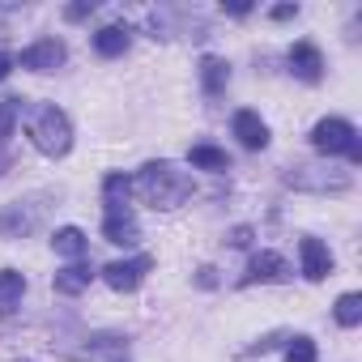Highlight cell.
I'll return each mask as SVG.
<instances>
[{
	"mask_svg": "<svg viewBox=\"0 0 362 362\" xmlns=\"http://www.w3.org/2000/svg\"><path fill=\"white\" fill-rule=\"evenodd\" d=\"M136 197L153 209H179L188 197H192V175L188 170H179L175 162H145L141 175H136Z\"/></svg>",
	"mask_w": 362,
	"mask_h": 362,
	"instance_id": "obj_1",
	"label": "cell"
},
{
	"mask_svg": "<svg viewBox=\"0 0 362 362\" xmlns=\"http://www.w3.org/2000/svg\"><path fill=\"white\" fill-rule=\"evenodd\" d=\"M30 141H35L39 153L64 158V153L73 149V124H69V115H64L56 103H43V107L35 111V119H30Z\"/></svg>",
	"mask_w": 362,
	"mask_h": 362,
	"instance_id": "obj_2",
	"label": "cell"
},
{
	"mask_svg": "<svg viewBox=\"0 0 362 362\" xmlns=\"http://www.w3.org/2000/svg\"><path fill=\"white\" fill-rule=\"evenodd\" d=\"M311 145H315L324 158H337V153H345L354 166L362 162V145H358V132H354V124H349V119H337V115L320 119V124L311 128Z\"/></svg>",
	"mask_w": 362,
	"mask_h": 362,
	"instance_id": "obj_3",
	"label": "cell"
},
{
	"mask_svg": "<svg viewBox=\"0 0 362 362\" xmlns=\"http://www.w3.org/2000/svg\"><path fill=\"white\" fill-rule=\"evenodd\" d=\"M286 184L303 188V192H345L349 188V175L345 170H328L324 175V166H290L286 170Z\"/></svg>",
	"mask_w": 362,
	"mask_h": 362,
	"instance_id": "obj_4",
	"label": "cell"
},
{
	"mask_svg": "<svg viewBox=\"0 0 362 362\" xmlns=\"http://www.w3.org/2000/svg\"><path fill=\"white\" fill-rule=\"evenodd\" d=\"M103 239L115 243V247H136L141 243V226H136V214L128 205H107V218H103Z\"/></svg>",
	"mask_w": 362,
	"mask_h": 362,
	"instance_id": "obj_5",
	"label": "cell"
},
{
	"mask_svg": "<svg viewBox=\"0 0 362 362\" xmlns=\"http://www.w3.org/2000/svg\"><path fill=\"white\" fill-rule=\"evenodd\" d=\"M153 269V260L149 256H132V260H111L107 269H103V281L111 286V290H119V294H132L141 281H145V273Z\"/></svg>",
	"mask_w": 362,
	"mask_h": 362,
	"instance_id": "obj_6",
	"label": "cell"
},
{
	"mask_svg": "<svg viewBox=\"0 0 362 362\" xmlns=\"http://www.w3.org/2000/svg\"><path fill=\"white\" fill-rule=\"evenodd\" d=\"M39 222H43V205L39 201H13V205H5V214H0V235H5V239H22Z\"/></svg>",
	"mask_w": 362,
	"mask_h": 362,
	"instance_id": "obj_7",
	"label": "cell"
},
{
	"mask_svg": "<svg viewBox=\"0 0 362 362\" xmlns=\"http://www.w3.org/2000/svg\"><path fill=\"white\" fill-rule=\"evenodd\" d=\"M60 64H64V43L60 39H39L22 52V69H30V73H56Z\"/></svg>",
	"mask_w": 362,
	"mask_h": 362,
	"instance_id": "obj_8",
	"label": "cell"
},
{
	"mask_svg": "<svg viewBox=\"0 0 362 362\" xmlns=\"http://www.w3.org/2000/svg\"><path fill=\"white\" fill-rule=\"evenodd\" d=\"M286 60H290V73H294L298 81H307V86H315V81L324 77V56H320V47H315V43H307V39H303V43H294Z\"/></svg>",
	"mask_w": 362,
	"mask_h": 362,
	"instance_id": "obj_9",
	"label": "cell"
},
{
	"mask_svg": "<svg viewBox=\"0 0 362 362\" xmlns=\"http://www.w3.org/2000/svg\"><path fill=\"white\" fill-rule=\"evenodd\" d=\"M230 128H235V136H239V145H243V149H264V145H269V124H264L252 107L235 111Z\"/></svg>",
	"mask_w": 362,
	"mask_h": 362,
	"instance_id": "obj_10",
	"label": "cell"
},
{
	"mask_svg": "<svg viewBox=\"0 0 362 362\" xmlns=\"http://www.w3.org/2000/svg\"><path fill=\"white\" fill-rule=\"evenodd\" d=\"M298 260H303V277L307 281H324L332 273V252L320 239H303L298 243Z\"/></svg>",
	"mask_w": 362,
	"mask_h": 362,
	"instance_id": "obj_11",
	"label": "cell"
},
{
	"mask_svg": "<svg viewBox=\"0 0 362 362\" xmlns=\"http://www.w3.org/2000/svg\"><path fill=\"white\" fill-rule=\"evenodd\" d=\"M286 273H290V264H286L277 252H256L252 264H247V273H243V286H256V281H286Z\"/></svg>",
	"mask_w": 362,
	"mask_h": 362,
	"instance_id": "obj_12",
	"label": "cell"
},
{
	"mask_svg": "<svg viewBox=\"0 0 362 362\" xmlns=\"http://www.w3.org/2000/svg\"><path fill=\"white\" fill-rule=\"evenodd\" d=\"M90 281H94V264L73 260L69 269H60V273H56V281H52V286H56V294H69V298H73V294L90 290Z\"/></svg>",
	"mask_w": 362,
	"mask_h": 362,
	"instance_id": "obj_13",
	"label": "cell"
},
{
	"mask_svg": "<svg viewBox=\"0 0 362 362\" xmlns=\"http://www.w3.org/2000/svg\"><path fill=\"white\" fill-rule=\"evenodd\" d=\"M128 39H132V30H128V26H103V30L94 35V52H98V56H107V60H115V56H124V52H128Z\"/></svg>",
	"mask_w": 362,
	"mask_h": 362,
	"instance_id": "obj_14",
	"label": "cell"
},
{
	"mask_svg": "<svg viewBox=\"0 0 362 362\" xmlns=\"http://www.w3.org/2000/svg\"><path fill=\"white\" fill-rule=\"evenodd\" d=\"M201 86H205V94L218 98V94L230 86V64L218 60V56H205V60H201Z\"/></svg>",
	"mask_w": 362,
	"mask_h": 362,
	"instance_id": "obj_15",
	"label": "cell"
},
{
	"mask_svg": "<svg viewBox=\"0 0 362 362\" xmlns=\"http://www.w3.org/2000/svg\"><path fill=\"white\" fill-rule=\"evenodd\" d=\"M52 247H56L60 256H69V260H81V256L90 252V239H86V230H77V226H60V230L52 235Z\"/></svg>",
	"mask_w": 362,
	"mask_h": 362,
	"instance_id": "obj_16",
	"label": "cell"
},
{
	"mask_svg": "<svg viewBox=\"0 0 362 362\" xmlns=\"http://www.w3.org/2000/svg\"><path fill=\"white\" fill-rule=\"evenodd\" d=\"M26 294V277L18 269H0V315H9Z\"/></svg>",
	"mask_w": 362,
	"mask_h": 362,
	"instance_id": "obj_17",
	"label": "cell"
},
{
	"mask_svg": "<svg viewBox=\"0 0 362 362\" xmlns=\"http://www.w3.org/2000/svg\"><path fill=\"white\" fill-rule=\"evenodd\" d=\"M188 162L201 166V170H230V158H226V149H218V145H192Z\"/></svg>",
	"mask_w": 362,
	"mask_h": 362,
	"instance_id": "obj_18",
	"label": "cell"
},
{
	"mask_svg": "<svg viewBox=\"0 0 362 362\" xmlns=\"http://www.w3.org/2000/svg\"><path fill=\"white\" fill-rule=\"evenodd\" d=\"M332 315H337V324H341V328H358V324H362V294H354V290H349V294H341Z\"/></svg>",
	"mask_w": 362,
	"mask_h": 362,
	"instance_id": "obj_19",
	"label": "cell"
},
{
	"mask_svg": "<svg viewBox=\"0 0 362 362\" xmlns=\"http://www.w3.org/2000/svg\"><path fill=\"white\" fill-rule=\"evenodd\" d=\"M128 192H132V179L128 175H107L103 179V197H107V205H128Z\"/></svg>",
	"mask_w": 362,
	"mask_h": 362,
	"instance_id": "obj_20",
	"label": "cell"
},
{
	"mask_svg": "<svg viewBox=\"0 0 362 362\" xmlns=\"http://www.w3.org/2000/svg\"><path fill=\"white\" fill-rule=\"evenodd\" d=\"M18 115H22V98H0V145L13 136Z\"/></svg>",
	"mask_w": 362,
	"mask_h": 362,
	"instance_id": "obj_21",
	"label": "cell"
},
{
	"mask_svg": "<svg viewBox=\"0 0 362 362\" xmlns=\"http://www.w3.org/2000/svg\"><path fill=\"white\" fill-rule=\"evenodd\" d=\"M286 362H315V341L311 337H294L286 345Z\"/></svg>",
	"mask_w": 362,
	"mask_h": 362,
	"instance_id": "obj_22",
	"label": "cell"
},
{
	"mask_svg": "<svg viewBox=\"0 0 362 362\" xmlns=\"http://www.w3.org/2000/svg\"><path fill=\"white\" fill-rule=\"evenodd\" d=\"M90 13H94V0H77V5H69V9H64V18H69V22H81V18H90Z\"/></svg>",
	"mask_w": 362,
	"mask_h": 362,
	"instance_id": "obj_23",
	"label": "cell"
},
{
	"mask_svg": "<svg viewBox=\"0 0 362 362\" xmlns=\"http://www.w3.org/2000/svg\"><path fill=\"white\" fill-rule=\"evenodd\" d=\"M277 341H281V332H269V337H260V341H256V345H247V349H243V354H247V358H252V354H269V349H273V345H277Z\"/></svg>",
	"mask_w": 362,
	"mask_h": 362,
	"instance_id": "obj_24",
	"label": "cell"
},
{
	"mask_svg": "<svg viewBox=\"0 0 362 362\" xmlns=\"http://www.w3.org/2000/svg\"><path fill=\"white\" fill-rule=\"evenodd\" d=\"M230 243H235V247H247V243H252V226H235V230H230Z\"/></svg>",
	"mask_w": 362,
	"mask_h": 362,
	"instance_id": "obj_25",
	"label": "cell"
},
{
	"mask_svg": "<svg viewBox=\"0 0 362 362\" xmlns=\"http://www.w3.org/2000/svg\"><path fill=\"white\" fill-rule=\"evenodd\" d=\"M214 273H218V269H209V264H205V269L197 273V286H205V290H214V286H218V277H214Z\"/></svg>",
	"mask_w": 362,
	"mask_h": 362,
	"instance_id": "obj_26",
	"label": "cell"
},
{
	"mask_svg": "<svg viewBox=\"0 0 362 362\" xmlns=\"http://www.w3.org/2000/svg\"><path fill=\"white\" fill-rule=\"evenodd\" d=\"M226 13H230V18H247V13H252V5H247V0H230Z\"/></svg>",
	"mask_w": 362,
	"mask_h": 362,
	"instance_id": "obj_27",
	"label": "cell"
},
{
	"mask_svg": "<svg viewBox=\"0 0 362 362\" xmlns=\"http://www.w3.org/2000/svg\"><path fill=\"white\" fill-rule=\"evenodd\" d=\"M294 13H298V9H294V5H277V9H273V22H290V18H294Z\"/></svg>",
	"mask_w": 362,
	"mask_h": 362,
	"instance_id": "obj_28",
	"label": "cell"
},
{
	"mask_svg": "<svg viewBox=\"0 0 362 362\" xmlns=\"http://www.w3.org/2000/svg\"><path fill=\"white\" fill-rule=\"evenodd\" d=\"M13 73V56H5V52H0V81H5Z\"/></svg>",
	"mask_w": 362,
	"mask_h": 362,
	"instance_id": "obj_29",
	"label": "cell"
},
{
	"mask_svg": "<svg viewBox=\"0 0 362 362\" xmlns=\"http://www.w3.org/2000/svg\"><path fill=\"white\" fill-rule=\"evenodd\" d=\"M9 166H13V158H9V153H5V145H0V175H5V170H9Z\"/></svg>",
	"mask_w": 362,
	"mask_h": 362,
	"instance_id": "obj_30",
	"label": "cell"
},
{
	"mask_svg": "<svg viewBox=\"0 0 362 362\" xmlns=\"http://www.w3.org/2000/svg\"><path fill=\"white\" fill-rule=\"evenodd\" d=\"M13 362H35V358H13Z\"/></svg>",
	"mask_w": 362,
	"mask_h": 362,
	"instance_id": "obj_31",
	"label": "cell"
}]
</instances>
